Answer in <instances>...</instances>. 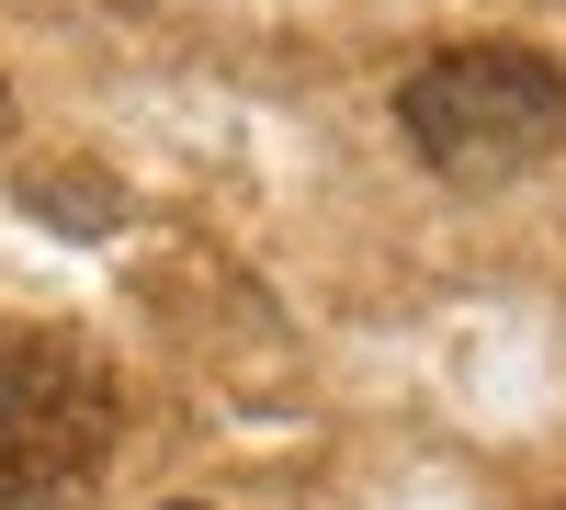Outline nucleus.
I'll return each mask as SVG.
<instances>
[{"mask_svg": "<svg viewBox=\"0 0 566 510\" xmlns=\"http://www.w3.org/2000/svg\"><path fill=\"white\" fill-rule=\"evenodd\" d=\"M125 431L114 363L69 330H0V510H91Z\"/></svg>", "mask_w": 566, "mask_h": 510, "instance_id": "1", "label": "nucleus"}, {"mask_svg": "<svg viewBox=\"0 0 566 510\" xmlns=\"http://www.w3.org/2000/svg\"><path fill=\"white\" fill-rule=\"evenodd\" d=\"M397 125L442 181H510L555 159L566 136V69L533 45H442L397 80Z\"/></svg>", "mask_w": 566, "mask_h": 510, "instance_id": "2", "label": "nucleus"}, {"mask_svg": "<svg viewBox=\"0 0 566 510\" xmlns=\"http://www.w3.org/2000/svg\"><path fill=\"white\" fill-rule=\"evenodd\" d=\"M0 136H12V91H0Z\"/></svg>", "mask_w": 566, "mask_h": 510, "instance_id": "3", "label": "nucleus"}, {"mask_svg": "<svg viewBox=\"0 0 566 510\" xmlns=\"http://www.w3.org/2000/svg\"><path fill=\"white\" fill-rule=\"evenodd\" d=\"M170 510H205V499H170Z\"/></svg>", "mask_w": 566, "mask_h": 510, "instance_id": "4", "label": "nucleus"}, {"mask_svg": "<svg viewBox=\"0 0 566 510\" xmlns=\"http://www.w3.org/2000/svg\"><path fill=\"white\" fill-rule=\"evenodd\" d=\"M555 510H566V499H555Z\"/></svg>", "mask_w": 566, "mask_h": 510, "instance_id": "5", "label": "nucleus"}]
</instances>
